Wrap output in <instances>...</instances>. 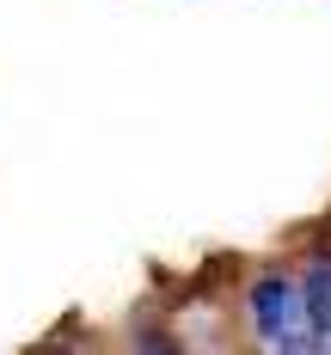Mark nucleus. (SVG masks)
Instances as JSON below:
<instances>
[{
    "label": "nucleus",
    "mask_w": 331,
    "mask_h": 355,
    "mask_svg": "<svg viewBox=\"0 0 331 355\" xmlns=\"http://www.w3.org/2000/svg\"><path fill=\"white\" fill-rule=\"evenodd\" d=\"M252 331L264 349L276 355H307L319 349V337H313V319H307V294L294 276H257L252 282Z\"/></svg>",
    "instance_id": "nucleus-1"
},
{
    "label": "nucleus",
    "mask_w": 331,
    "mask_h": 355,
    "mask_svg": "<svg viewBox=\"0 0 331 355\" xmlns=\"http://www.w3.org/2000/svg\"><path fill=\"white\" fill-rule=\"evenodd\" d=\"M300 294H307V319H313L319 349H331V257H313V263H307Z\"/></svg>",
    "instance_id": "nucleus-2"
}]
</instances>
